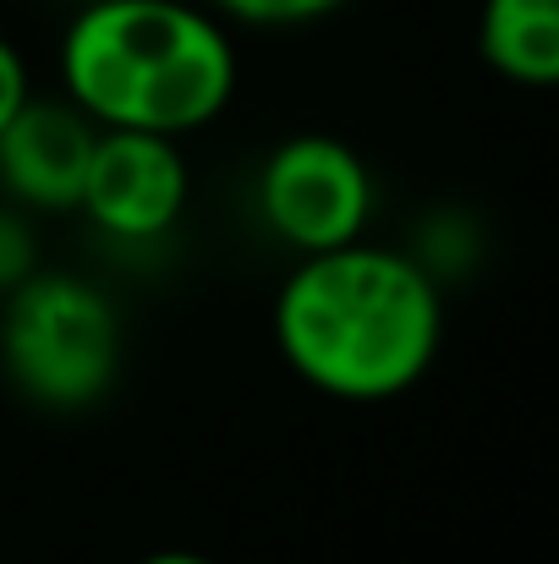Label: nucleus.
I'll use <instances>...</instances> for the list:
<instances>
[{"instance_id": "f257e3e1", "label": "nucleus", "mask_w": 559, "mask_h": 564, "mask_svg": "<svg viewBox=\"0 0 559 564\" xmlns=\"http://www.w3.org/2000/svg\"><path fill=\"white\" fill-rule=\"evenodd\" d=\"M269 329L308 389L378 405L428 378L444 346V296L422 258L357 236L297 258L280 280Z\"/></svg>"}, {"instance_id": "f03ea898", "label": "nucleus", "mask_w": 559, "mask_h": 564, "mask_svg": "<svg viewBox=\"0 0 559 564\" xmlns=\"http://www.w3.org/2000/svg\"><path fill=\"white\" fill-rule=\"evenodd\" d=\"M61 88L94 127L186 138L225 116L236 44L192 0H88L61 33Z\"/></svg>"}, {"instance_id": "7ed1b4c3", "label": "nucleus", "mask_w": 559, "mask_h": 564, "mask_svg": "<svg viewBox=\"0 0 559 564\" xmlns=\"http://www.w3.org/2000/svg\"><path fill=\"white\" fill-rule=\"evenodd\" d=\"M0 373L44 411H83L121 373V313L77 274L33 269L0 296Z\"/></svg>"}, {"instance_id": "20e7f679", "label": "nucleus", "mask_w": 559, "mask_h": 564, "mask_svg": "<svg viewBox=\"0 0 559 564\" xmlns=\"http://www.w3.org/2000/svg\"><path fill=\"white\" fill-rule=\"evenodd\" d=\"M258 219L275 241L302 252L346 247L373 219V171L368 160L330 138V132H297L269 149L258 165Z\"/></svg>"}, {"instance_id": "39448f33", "label": "nucleus", "mask_w": 559, "mask_h": 564, "mask_svg": "<svg viewBox=\"0 0 559 564\" xmlns=\"http://www.w3.org/2000/svg\"><path fill=\"white\" fill-rule=\"evenodd\" d=\"M192 176L182 160V138L160 132H110L99 127L94 160L83 176L77 208L110 241H160L182 225Z\"/></svg>"}, {"instance_id": "423d86ee", "label": "nucleus", "mask_w": 559, "mask_h": 564, "mask_svg": "<svg viewBox=\"0 0 559 564\" xmlns=\"http://www.w3.org/2000/svg\"><path fill=\"white\" fill-rule=\"evenodd\" d=\"M94 138H99V127L66 94L61 99L28 94V105L0 132L6 203H17L22 214H72L83 197L88 160H94Z\"/></svg>"}, {"instance_id": "0eeeda50", "label": "nucleus", "mask_w": 559, "mask_h": 564, "mask_svg": "<svg viewBox=\"0 0 559 564\" xmlns=\"http://www.w3.org/2000/svg\"><path fill=\"white\" fill-rule=\"evenodd\" d=\"M477 50L494 77L516 88L559 83V0H483Z\"/></svg>"}, {"instance_id": "6e6552de", "label": "nucleus", "mask_w": 559, "mask_h": 564, "mask_svg": "<svg viewBox=\"0 0 559 564\" xmlns=\"http://www.w3.org/2000/svg\"><path fill=\"white\" fill-rule=\"evenodd\" d=\"M208 6H214V17H230L247 28H302V22L341 11L346 0H208Z\"/></svg>"}, {"instance_id": "1a4fd4ad", "label": "nucleus", "mask_w": 559, "mask_h": 564, "mask_svg": "<svg viewBox=\"0 0 559 564\" xmlns=\"http://www.w3.org/2000/svg\"><path fill=\"white\" fill-rule=\"evenodd\" d=\"M39 269V247H33V225L17 203H0V296L11 285H22Z\"/></svg>"}, {"instance_id": "9d476101", "label": "nucleus", "mask_w": 559, "mask_h": 564, "mask_svg": "<svg viewBox=\"0 0 559 564\" xmlns=\"http://www.w3.org/2000/svg\"><path fill=\"white\" fill-rule=\"evenodd\" d=\"M28 94H33L28 61L17 55V44H11V39H0V132H6V121L28 105Z\"/></svg>"}, {"instance_id": "9b49d317", "label": "nucleus", "mask_w": 559, "mask_h": 564, "mask_svg": "<svg viewBox=\"0 0 559 564\" xmlns=\"http://www.w3.org/2000/svg\"><path fill=\"white\" fill-rule=\"evenodd\" d=\"M138 564H214L208 554H186V549H165V554H143Z\"/></svg>"}]
</instances>
